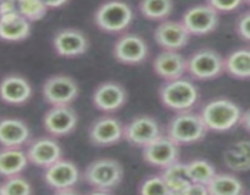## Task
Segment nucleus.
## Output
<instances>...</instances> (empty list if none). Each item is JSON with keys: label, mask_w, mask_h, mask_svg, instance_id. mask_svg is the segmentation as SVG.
Segmentation results:
<instances>
[{"label": "nucleus", "mask_w": 250, "mask_h": 195, "mask_svg": "<svg viewBox=\"0 0 250 195\" xmlns=\"http://www.w3.org/2000/svg\"><path fill=\"white\" fill-rule=\"evenodd\" d=\"M125 171L115 158H98L87 166L83 173L85 182L92 187V194H110L124 180Z\"/></svg>", "instance_id": "1"}, {"label": "nucleus", "mask_w": 250, "mask_h": 195, "mask_svg": "<svg viewBox=\"0 0 250 195\" xmlns=\"http://www.w3.org/2000/svg\"><path fill=\"white\" fill-rule=\"evenodd\" d=\"M198 85L185 76L172 80H165L159 89L160 102L168 110L182 112L192 110L199 101Z\"/></svg>", "instance_id": "2"}, {"label": "nucleus", "mask_w": 250, "mask_h": 195, "mask_svg": "<svg viewBox=\"0 0 250 195\" xmlns=\"http://www.w3.org/2000/svg\"><path fill=\"white\" fill-rule=\"evenodd\" d=\"M242 109L227 98H216L203 105L199 115L208 131L229 132L238 124Z\"/></svg>", "instance_id": "3"}, {"label": "nucleus", "mask_w": 250, "mask_h": 195, "mask_svg": "<svg viewBox=\"0 0 250 195\" xmlns=\"http://www.w3.org/2000/svg\"><path fill=\"white\" fill-rule=\"evenodd\" d=\"M202 117L192 110L176 112L166 126V136L180 146L202 141L208 133Z\"/></svg>", "instance_id": "4"}, {"label": "nucleus", "mask_w": 250, "mask_h": 195, "mask_svg": "<svg viewBox=\"0 0 250 195\" xmlns=\"http://www.w3.org/2000/svg\"><path fill=\"white\" fill-rule=\"evenodd\" d=\"M134 19L131 5L122 0H107L97 9L94 22L106 33H122L132 24Z\"/></svg>", "instance_id": "5"}, {"label": "nucleus", "mask_w": 250, "mask_h": 195, "mask_svg": "<svg viewBox=\"0 0 250 195\" xmlns=\"http://www.w3.org/2000/svg\"><path fill=\"white\" fill-rule=\"evenodd\" d=\"M80 170L77 165L70 160L61 157L56 162L44 168V182L55 194H75L76 184L80 180Z\"/></svg>", "instance_id": "6"}, {"label": "nucleus", "mask_w": 250, "mask_h": 195, "mask_svg": "<svg viewBox=\"0 0 250 195\" xmlns=\"http://www.w3.org/2000/svg\"><path fill=\"white\" fill-rule=\"evenodd\" d=\"M194 80H212L224 72V58L211 48H202L187 58V72Z\"/></svg>", "instance_id": "7"}, {"label": "nucleus", "mask_w": 250, "mask_h": 195, "mask_svg": "<svg viewBox=\"0 0 250 195\" xmlns=\"http://www.w3.org/2000/svg\"><path fill=\"white\" fill-rule=\"evenodd\" d=\"M44 100L51 106L71 105L80 94V87L75 78L66 75H54L46 78L42 87Z\"/></svg>", "instance_id": "8"}, {"label": "nucleus", "mask_w": 250, "mask_h": 195, "mask_svg": "<svg viewBox=\"0 0 250 195\" xmlns=\"http://www.w3.org/2000/svg\"><path fill=\"white\" fill-rule=\"evenodd\" d=\"M163 133L158 119L149 115H138L124 124V139L136 148H144Z\"/></svg>", "instance_id": "9"}, {"label": "nucleus", "mask_w": 250, "mask_h": 195, "mask_svg": "<svg viewBox=\"0 0 250 195\" xmlns=\"http://www.w3.org/2000/svg\"><path fill=\"white\" fill-rule=\"evenodd\" d=\"M219 12L208 4L188 7L183 14L181 23L190 36H207L217 28L220 22Z\"/></svg>", "instance_id": "10"}, {"label": "nucleus", "mask_w": 250, "mask_h": 195, "mask_svg": "<svg viewBox=\"0 0 250 195\" xmlns=\"http://www.w3.org/2000/svg\"><path fill=\"white\" fill-rule=\"evenodd\" d=\"M143 149V160L153 167L163 170L180 160L181 146L168 136L161 133Z\"/></svg>", "instance_id": "11"}, {"label": "nucleus", "mask_w": 250, "mask_h": 195, "mask_svg": "<svg viewBox=\"0 0 250 195\" xmlns=\"http://www.w3.org/2000/svg\"><path fill=\"white\" fill-rule=\"evenodd\" d=\"M88 138L94 146L107 148L124 139V123L111 115H104L92 122Z\"/></svg>", "instance_id": "12"}, {"label": "nucleus", "mask_w": 250, "mask_h": 195, "mask_svg": "<svg viewBox=\"0 0 250 195\" xmlns=\"http://www.w3.org/2000/svg\"><path fill=\"white\" fill-rule=\"evenodd\" d=\"M78 115L71 105H55L45 112L43 126L49 136L61 138L73 133L77 128Z\"/></svg>", "instance_id": "13"}, {"label": "nucleus", "mask_w": 250, "mask_h": 195, "mask_svg": "<svg viewBox=\"0 0 250 195\" xmlns=\"http://www.w3.org/2000/svg\"><path fill=\"white\" fill-rule=\"evenodd\" d=\"M112 54L120 63L134 66L146 60L149 46L138 34L125 33L114 44Z\"/></svg>", "instance_id": "14"}, {"label": "nucleus", "mask_w": 250, "mask_h": 195, "mask_svg": "<svg viewBox=\"0 0 250 195\" xmlns=\"http://www.w3.org/2000/svg\"><path fill=\"white\" fill-rule=\"evenodd\" d=\"M26 155L29 163L44 170L62 157V148L55 136H38L27 143Z\"/></svg>", "instance_id": "15"}, {"label": "nucleus", "mask_w": 250, "mask_h": 195, "mask_svg": "<svg viewBox=\"0 0 250 195\" xmlns=\"http://www.w3.org/2000/svg\"><path fill=\"white\" fill-rule=\"evenodd\" d=\"M53 48L61 58H78L88 51L89 39L81 29L68 27L56 32L53 38Z\"/></svg>", "instance_id": "16"}, {"label": "nucleus", "mask_w": 250, "mask_h": 195, "mask_svg": "<svg viewBox=\"0 0 250 195\" xmlns=\"http://www.w3.org/2000/svg\"><path fill=\"white\" fill-rule=\"evenodd\" d=\"M92 101L99 111L106 112V114L116 112L126 105V88L114 80L103 82L97 85L93 92Z\"/></svg>", "instance_id": "17"}, {"label": "nucleus", "mask_w": 250, "mask_h": 195, "mask_svg": "<svg viewBox=\"0 0 250 195\" xmlns=\"http://www.w3.org/2000/svg\"><path fill=\"white\" fill-rule=\"evenodd\" d=\"M154 38L163 50L180 51L188 44L190 34L181 21L164 20L155 28Z\"/></svg>", "instance_id": "18"}, {"label": "nucleus", "mask_w": 250, "mask_h": 195, "mask_svg": "<svg viewBox=\"0 0 250 195\" xmlns=\"http://www.w3.org/2000/svg\"><path fill=\"white\" fill-rule=\"evenodd\" d=\"M33 94L31 83L26 77L16 73L6 75L0 79V100L7 105H23Z\"/></svg>", "instance_id": "19"}, {"label": "nucleus", "mask_w": 250, "mask_h": 195, "mask_svg": "<svg viewBox=\"0 0 250 195\" xmlns=\"http://www.w3.org/2000/svg\"><path fill=\"white\" fill-rule=\"evenodd\" d=\"M153 70L164 80L183 77L187 72V58L175 50H163L153 61Z\"/></svg>", "instance_id": "20"}, {"label": "nucleus", "mask_w": 250, "mask_h": 195, "mask_svg": "<svg viewBox=\"0 0 250 195\" xmlns=\"http://www.w3.org/2000/svg\"><path fill=\"white\" fill-rule=\"evenodd\" d=\"M31 140L28 124L17 117L0 118V145L4 148H23Z\"/></svg>", "instance_id": "21"}, {"label": "nucleus", "mask_w": 250, "mask_h": 195, "mask_svg": "<svg viewBox=\"0 0 250 195\" xmlns=\"http://www.w3.org/2000/svg\"><path fill=\"white\" fill-rule=\"evenodd\" d=\"M31 34V22L19 14L0 16V39L10 43L26 40Z\"/></svg>", "instance_id": "22"}, {"label": "nucleus", "mask_w": 250, "mask_h": 195, "mask_svg": "<svg viewBox=\"0 0 250 195\" xmlns=\"http://www.w3.org/2000/svg\"><path fill=\"white\" fill-rule=\"evenodd\" d=\"M209 195H243L246 185L233 173L216 172L207 184Z\"/></svg>", "instance_id": "23"}, {"label": "nucleus", "mask_w": 250, "mask_h": 195, "mask_svg": "<svg viewBox=\"0 0 250 195\" xmlns=\"http://www.w3.org/2000/svg\"><path fill=\"white\" fill-rule=\"evenodd\" d=\"M224 72L234 79L248 80L250 77V50L239 48L224 58Z\"/></svg>", "instance_id": "24"}, {"label": "nucleus", "mask_w": 250, "mask_h": 195, "mask_svg": "<svg viewBox=\"0 0 250 195\" xmlns=\"http://www.w3.org/2000/svg\"><path fill=\"white\" fill-rule=\"evenodd\" d=\"M160 175L165 180L171 195H182L186 188L192 183L188 173L187 162H181L180 160L163 168Z\"/></svg>", "instance_id": "25"}, {"label": "nucleus", "mask_w": 250, "mask_h": 195, "mask_svg": "<svg viewBox=\"0 0 250 195\" xmlns=\"http://www.w3.org/2000/svg\"><path fill=\"white\" fill-rule=\"evenodd\" d=\"M26 151L22 148L0 149V177L6 178L10 176L22 173L28 166Z\"/></svg>", "instance_id": "26"}, {"label": "nucleus", "mask_w": 250, "mask_h": 195, "mask_svg": "<svg viewBox=\"0 0 250 195\" xmlns=\"http://www.w3.org/2000/svg\"><path fill=\"white\" fill-rule=\"evenodd\" d=\"M139 11L150 21H164L173 11V0H141Z\"/></svg>", "instance_id": "27"}, {"label": "nucleus", "mask_w": 250, "mask_h": 195, "mask_svg": "<svg viewBox=\"0 0 250 195\" xmlns=\"http://www.w3.org/2000/svg\"><path fill=\"white\" fill-rule=\"evenodd\" d=\"M188 173L192 182L208 184L209 180L214 177L216 173V168L211 162L204 160V158H195V160L187 162Z\"/></svg>", "instance_id": "28"}, {"label": "nucleus", "mask_w": 250, "mask_h": 195, "mask_svg": "<svg viewBox=\"0 0 250 195\" xmlns=\"http://www.w3.org/2000/svg\"><path fill=\"white\" fill-rule=\"evenodd\" d=\"M222 162L227 170L234 173H246L250 170V157L247 154H243L233 145L225 150L222 155Z\"/></svg>", "instance_id": "29"}, {"label": "nucleus", "mask_w": 250, "mask_h": 195, "mask_svg": "<svg viewBox=\"0 0 250 195\" xmlns=\"http://www.w3.org/2000/svg\"><path fill=\"white\" fill-rule=\"evenodd\" d=\"M1 184V195H31L33 193L32 184L22 177L21 173L4 178Z\"/></svg>", "instance_id": "30"}, {"label": "nucleus", "mask_w": 250, "mask_h": 195, "mask_svg": "<svg viewBox=\"0 0 250 195\" xmlns=\"http://www.w3.org/2000/svg\"><path fill=\"white\" fill-rule=\"evenodd\" d=\"M19 15L29 22L41 21L48 14V7L41 0H17Z\"/></svg>", "instance_id": "31"}, {"label": "nucleus", "mask_w": 250, "mask_h": 195, "mask_svg": "<svg viewBox=\"0 0 250 195\" xmlns=\"http://www.w3.org/2000/svg\"><path fill=\"white\" fill-rule=\"evenodd\" d=\"M138 193L142 195H171L161 175H154L143 179L138 187Z\"/></svg>", "instance_id": "32"}, {"label": "nucleus", "mask_w": 250, "mask_h": 195, "mask_svg": "<svg viewBox=\"0 0 250 195\" xmlns=\"http://www.w3.org/2000/svg\"><path fill=\"white\" fill-rule=\"evenodd\" d=\"M207 4L219 14L233 12L246 5L244 0H207Z\"/></svg>", "instance_id": "33"}, {"label": "nucleus", "mask_w": 250, "mask_h": 195, "mask_svg": "<svg viewBox=\"0 0 250 195\" xmlns=\"http://www.w3.org/2000/svg\"><path fill=\"white\" fill-rule=\"evenodd\" d=\"M249 22H250V12L244 11L241 16L238 17L236 22V32L237 36L246 43L250 40V31H249Z\"/></svg>", "instance_id": "34"}, {"label": "nucleus", "mask_w": 250, "mask_h": 195, "mask_svg": "<svg viewBox=\"0 0 250 195\" xmlns=\"http://www.w3.org/2000/svg\"><path fill=\"white\" fill-rule=\"evenodd\" d=\"M182 195H209V193H208L207 184L192 182L187 188H186L185 192L182 193Z\"/></svg>", "instance_id": "35"}, {"label": "nucleus", "mask_w": 250, "mask_h": 195, "mask_svg": "<svg viewBox=\"0 0 250 195\" xmlns=\"http://www.w3.org/2000/svg\"><path fill=\"white\" fill-rule=\"evenodd\" d=\"M19 14L17 0H0V16Z\"/></svg>", "instance_id": "36"}, {"label": "nucleus", "mask_w": 250, "mask_h": 195, "mask_svg": "<svg viewBox=\"0 0 250 195\" xmlns=\"http://www.w3.org/2000/svg\"><path fill=\"white\" fill-rule=\"evenodd\" d=\"M48 9H59L68 2V0H41Z\"/></svg>", "instance_id": "37"}, {"label": "nucleus", "mask_w": 250, "mask_h": 195, "mask_svg": "<svg viewBox=\"0 0 250 195\" xmlns=\"http://www.w3.org/2000/svg\"><path fill=\"white\" fill-rule=\"evenodd\" d=\"M250 115H249V110H242L241 114V118H239L238 124L241 127H243L247 132L249 131V126H250Z\"/></svg>", "instance_id": "38"}, {"label": "nucleus", "mask_w": 250, "mask_h": 195, "mask_svg": "<svg viewBox=\"0 0 250 195\" xmlns=\"http://www.w3.org/2000/svg\"><path fill=\"white\" fill-rule=\"evenodd\" d=\"M233 146L236 149H238L239 151H242L243 154H247V155H249L250 143H249L248 139H242V140H238L237 143L233 144Z\"/></svg>", "instance_id": "39"}, {"label": "nucleus", "mask_w": 250, "mask_h": 195, "mask_svg": "<svg viewBox=\"0 0 250 195\" xmlns=\"http://www.w3.org/2000/svg\"><path fill=\"white\" fill-rule=\"evenodd\" d=\"M0 195H1V184H0Z\"/></svg>", "instance_id": "40"}]
</instances>
